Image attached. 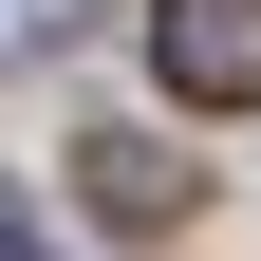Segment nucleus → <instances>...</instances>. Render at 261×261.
I'll list each match as a JSON object with an SVG mask.
<instances>
[{
  "label": "nucleus",
  "instance_id": "nucleus-1",
  "mask_svg": "<svg viewBox=\"0 0 261 261\" xmlns=\"http://www.w3.org/2000/svg\"><path fill=\"white\" fill-rule=\"evenodd\" d=\"M149 56H168L187 112H261V0H168V19H149Z\"/></svg>",
  "mask_w": 261,
  "mask_h": 261
},
{
  "label": "nucleus",
  "instance_id": "nucleus-2",
  "mask_svg": "<svg viewBox=\"0 0 261 261\" xmlns=\"http://www.w3.org/2000/svg\"><path fill=\"white\" fill-rule=\"evenodd\" d=\"M75 187H93V224H187V149H149V130H93Z\"/></svg>",
  "mask_w": 261,
  "mask_h": 261
},
{
  "label": "nucleus",
  "instance_id": "nucleus-4",
  "mask_svg": "<svg viewBox=\"0 0 261 261\" xmlns=\"http://www.w3.org/2000/svg\"><path fill=\"white\" fill-rule=\"evenodd\" d=\"M0 261H38V205H19V187H0Z\"/></svg>",
  "mask_w": 261,
  "mask_h": 261
},
{
  "label": "nucleus",
  "instance_id": "nucleus-3",
  "mask_svg": "<svg viewBox=\"0 0 261 261\" xmlns=\"http://www.w3.org/2000/svg\"><path fill=\"white\" fill-rule=\"evenodd\" d=\"M75 19H93V0H0V75H19V56H56Z\"/></svg>",
  "mask_w": 261,
  "mask_h": 261
}]
</instances>
